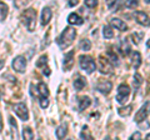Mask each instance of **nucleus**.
Here are the masks:
<instances>
[{
	"instance_id": "72a5a7b5",
	"label": "nucleus",
	"mask_w": 150,
	"mask_h": 140,
	"mask_svg": "<svg viewBox=\"0 0 150 140\" xmlns=\"http://www.w3.org/2000/svg\"><path fill=\"white\" fill-rule=\"evenodd\" d=\"M43 74H44V75H46V76H49L50 75V69L49 68H46V69L44 68L43 69Z\"/></svg>"
},
{
	"instance_id": "2f4dec72",
	"label": "nucleus",
	"mask_w": 150,
	"mask_h": 140,
	"mask_svg": "<svg viewBox=\"0 0 150 140\" xmlns=\"http://www.w3.org/2000/svg\"><path fill=\"white\" fill-rule=\"evenodd\" d=\"M138 5V1H134V0H129V1H125V6L128 8H135Z\"/></svg>"
},
{
	"instance_id": "423d86ee",
	"label": "nucleus",
	"mask_w": 150,
	"mask_h": 140,
	"mask_svg": "<svg viewBox=\"0 0 150 140\" xmlns=\"http://www.w3.org/2000/svg\"><path fill=\"white\" fill-rule=\"evenodd\" d=\"M14 111H15V114L20 118L23 121H26L29 119V111H28V108L24 103H18L14 106Z\"/></svg>"
},
{
	"instance_id": "c756f323",
	"label": "nucleus",
	"mask_w": 150,
	"mask_h": 140,
	"mask_svg": "<svg viewBox=\"0 0 150 140\" xmlns=\"http://www.w3.org/2000/svg\"><path fill=\"white\" fill-rule=\"evenodd\" d=\"M40 106L43 109H46L49 106V99H46V98H40Z\"/></svg>"
},
{
	"instance_id": "473e14b6",
	"label": "nucleus",
	"mask_w": 150,
	"mask_h": 140,
	"mask_svg": "<svg viewBox=\"0 0 150 140\" xmlns=\"http://www.w3.org/2000/svg\"><path fill=\"white\" fill-rule=\"evenodd\" d=\"M130 140H142V134H140L139 132L134 133V134L130 136Z\"/></svg>"
},
{
	"instance_id": "e433bc0d",
	"label": "nucleus",
	"mask_w": 150,
	"mask_h": 140,
	"mask_svg": "<svg viewBox=\"0 0 150 140\" xmlns=\"http://www.w3.org/2000/svg\"><path fill=\"white\" fill-rule=\"evenodd\" d=\"M145 140H150V133L146 135V138H145Z\"/></svg>"
},
{
	"instance_id": "1a4fd4ad",
	"label": "nucleus",
	"mask_w": 150,
	"mask_h": 140,
	"mask_svg": "<svg viewBox=\"0 0 150 140\" xmlns=\"http://www.w3.org/2000/svg\"><path fill=\"white\" fill-rule=\"evenodd\" d=\"M134 16H135V19H137V21L139 23L140 25H143V26H150V18L146 13H144V11H135L134 13Z\"/></svg>"
},
{
	"instance_id": "6e6552de",
	"label": "nucleus",
	"mask_w": 150,
	"mask_h": 140,
	"mask_svg": "<svg viewBox=\"0 0 150 140\" xmlns=\"http://www.w3.org/2000/svg\"><path fill=\"white\" fill-rule=\"evenodd\" d=\"M112 89V84L108 80H99V83L96 84V90L100 91L101 94L108 95Z\"/></svg>"
},
{
	"instance_id": "aec40b11",
	"label": "nucleus",
	"mask_w": 150,
	"mask_h": 140,
	"mask_svg": "<svg viewBox=\"0 0 150 140\" xmlns=\"http://www.w3.org/2000/svg\"><path fill=\"white\" fill-rule=\"evenodd\" d=\"M85 85H86V80H85V78H83V76H79L78 79L74 80V88L76 90H81Z\"/></svg>"
},
{
	"instance_id": "412c9836",
	"label": "nucleus",
	"mask_w": 150,
	"mask_h": 140,
	"mask_svg": "<svg viewBox=\"0 0 150 140\" xmlns=\"http://www.w3.org/2000/svg\"><path fill=\"white\" fill-rule=\"evenodd\" d=\"M23 139L24 140H34V133H33L31 128L24 127V129H23Z\"/></svg>"
},
{
	"instance_id": "2eb2a0df",
	"label": "nucleus",
	"mask_w": 150,
	"mask_h": 140,
	"mask_svg": "<svg viewBox=\"0 0 150 140\" xmlns=\"http://www.w3.org/2000/svg\"><path fill=\"white\" fill-rule=\"evenodd\" d=\"M131 62H133V66L135 69H139L142 65V55L139 51H133L131 53Z\"/></svg>"
},
{
	"instance_id": "0eeeda50",
	"label": "nucleus",
	"mask_w": 150,
	"mask_h": 140,
	"mask_svg": "<svg viewBox=\"0 0 150 140\" xmlns=\"http://www.w3.org/2000/svg\"><path fill=\"white\" fill-rule=\"evenodd\" d=\"M11 66L18 73H24L26 69V59L23 57V55H18V57L13 60Z\"/></svg>"
},
{
	"instance_id": "39448f33",
	"label": "nucleus",
	"mask_w": 150,
	"mask_h": 140,
	"mask_svg": "<svg viewBox=\"0 0 150 140\" xmlns=\"http://www.w3.org/2000/svg\"><path fill=\"white\" fill-rule=\"evenodd\" d=\"M149 114H150V100L145 103V104L142 106V108L138 110V113L135 114V119H134L135 123L140 124L142 121H144L145 119L148 118Z\"/></svg>"
},
{
	"instance_id": "20e7f679",
	"label": "nucleus",
	"mask_w": 150,
	"mask_h": 140,
	"mask_svg": "<svg viewBox=\"0 0 150 140\" xmlns=\"http://www.w3.org/2000/svg\"><path fill=\"white\" fill-rule=\"evenodd\" d=\"M130 95V86L128 84H120L118 86V94H116V101L119 104H125Z\"/></svg>"
},
{
	"instance_id": "f8f14e48",
	"label": "nucleus",
	"mask_w": 150,
	"mask_h": 140,
	"mask_svg": "<svg viewBox=\"0 0 150 140\" xmlns=\"http://www.w3.org/2000/svg\"><path fill=\"white\" fill-rule=\"evenodd\" d=\"M110 26L115 28V29H118L120 31H125L126 29H128V25L125 24V21L119 19V18H112V19L110 20Z\"/></svg>"
},
{
	"instance_id": "4be33fe9",
	"label": "nucleus",
	"mask_w": 150,
	"mask_h": 140,
	"mask_svg": "<svg viewBox=\"0 0 150 140\" xmlns=\"http://www.w3.org/2000/svg\"><path fill=\"white\" fill-rule=\"evenodd\" d=\"M8 5L5 3H1L0 1V21H4L6 19V16H8Z\"/></svg>"
},
{
	"instance_id": "58836bf2",
	"label": "nucleus",
	"mask_w": 150,
	"mask_h": 140,
	"mask_svg": "<svg viewBox=\"0 0 150 140\" xmlns=\"http://www.w3.org/2000/svg\"><path fill=\"white\" fill-rule=\"evenodd\" d=\"M105 140H111V139H110L109 136H108V138H105Z\"/></svg>"
},
{
	"instance_id": "4c0bfd02",
	"label": "nucleus",
	"mask_w": 150,
	"mask_h": 140,
	"mask_svg": "<svg viewBox=\"0 0 150 140\" xmlns=\"http://www.w3.org/2000/svg\"><path fill=\"white\" fill-rule=\"evenodd\" d=\"M146 46H148V48H150V40H148V43H146Z\"/></svg>"
},
{
	"instance_id": "bb28decb",
	"label": "nucleus",
	"mask_w": 150,
	"mask_h": 140,
	"mask_svg": "<svg viewBox=\"0 0 150 140\" xmlns=\"http://www.w3.org/2000/svg\"><path fill=\"white\" fill-rule=\"evenodd\" d=\"M142 84H143V76L140 75L139 73H135V75H134V88L135 89H139V88L142 86Z\"/></svg>"
},
{
	"instance_id": "a211bd4d",
	"label": "nucleus",
	"mask_w": 150,
	"mask_h": 140,
	"mask_svg": "<svg viewBox=\"0 0 150 140\" xmlns=\"http://www.w3.org/2000/svg\"><path fill=\"white\" fill-rule=\"evenodd\" d=\"M106 55H108V58H109L108 60H109V63L112 65V66H114V65H115V66H118V65H119V58H118V55H116L112 50L108 51Z\"/></svg>"
},
{
	"instance_id": "6ab92c4d",
	"label": "nucleus",
	"mask_w": 150,
	"mask_h": 140,
	"mask_svg": "<svg viewBox=\"0 0 150 140\" xmlns=\"http://www.w3.org/2000/svg\"><path fill=\"white\" fill-rule=\"evenodd\" d=\"M67 125H60V127H58V129H56V132H55V134H56V138H58L59 140H63L64 138H65V135H67Z\"/></svg>"
},
{
	"instance_id": "f704fd0d",
	"label": "nucleus",
	"mask_w": 150,
	"mask_h": 140,
	"mask_svg": "<svg viewBox=\"0 0 150 140\" xmlns=\"http://www.w3.org/2000/svg\"><path fill=\"white\" fill-rule=\"evenodd\" d=\"M75 5H78L76 0H70V1H69V6H75Z\"/></svg>"
},
{
	"instance_id": "a878e982",
	"label": "nucleus",
	"mask_w": 150,
	"mask_h": 140,
	"mask_svg": "<svg viewBox=\"0 0 150 140\" xmlns=\"http://www.w3.org/2000/svg\"><path fill=\"white\" fill-rule=\"evenodd\" d=\"M80 49L83 51H89L91 49V43H90V40L89 39H83L80 41Z\"/></svg>"
},
{
	"instance_id": "393cba45",
	"label": "nucleus",
	"mask_w": 150,
	"mask_h": 140,
	"mask_svg": "<svg viewBox=\"0 0 150 140\" xmlns=\"http://www.w3.org/2000/svg\"><path fill=\"white\" fill-rule=\"evenodd\" d=\"M80 139L81 140H94L93 136H91V134H90V132H89L88 127L83 128V132L80 133Z\"/></svg>"
},
{
	"instance_id": "7ed1b4c3",
	"label": "nucleus",
	"mask_w": 150,
	"mask_h": 140,
	"mask_svg": "<svg viewBox=\"0 0 150 140\" xmlns=\"http://www.w3.org/2000/svg\"><path fill=\"white\" fill-rule=\"evenodd\" d=\"M79 63H80V68L83 70H85L88 74H91L93 71H95V69H96L95 60L91 57H89V55H81V57L79 58Z\"/></svg>"
},
{
	"instance_id": "f257e3e1",
	"label": "nucleus",
	"mask_w": 150,
	"mask_h": 140,
	"mask_svg": "<svg viewBox=\"0 0 150 140\" xmlns=\"http://www.w3.org/2000/svg\"><path fill=\"white\" fill-rule=\"evenodd\" d=\"M75 38H76V30L71 26H68V28H65L64 31L62 33V35L58 38L56 43H58V45L62 49H65V48H68L69 45L73 44Z\"/></svg>"
},
{
	"instance_id": "9b49d317",
	"label": "nucleus",
	"mask_w": 150,
	"mask_h": 140,
	"mask_svg": "<svg viewBox=\"0 0 150 140\" xmlns=\"http://www.w3.org/2000/svg\"><path fill=\"white\" fill-rule=\"evenodd\" d=\"M73 65H74V50H71V51H69V53L65 54L63 68H64L65 71H69V70L73 68Z\"/></svg>"
},
{
	"instance_id": "5701e85b",
	"label": "nucleus",
	"mask_w": 150,
	"mask_h": 140,
	"mask_svg": "<svg viewBox=\"0 0 150 140\" xmlns=\"http://www.w3.org/2000/svg\"><path fill=\"white\" fill-rule=\"evenodd\" d=\"M103 35H104L105 39H111L114 36V31H112V28L110 25H105L103 28Z\"/></svg>"
},
{
	"instance_id": "7c9ffc66",
	"label": "nucleus",
	"mask_w": 150,
	"mask_h": 140,
	"mask_svg": "<svg viewBox=\"0 0 150 140\" xmlns=\"http://www.w3.org/2000/svg\"><path fill=\"white\" fill-rule=\"evenodd\" d=\"M85 5L88 8H95L98 5V1H95V0H85Z\"/></svg>"
},
{
	"instance_id": "b1692460",
	"label": "nucleus",
	"mask_w": 150,
	"mask_h": 140,
	"mask_svg": "<svg viewBox=\"0 0 150 140\" xmlns=\"http://www.w3.org/2000/svg\"><path fill=\"white\" fill-rule=\"evenodd\" d=\"M119 49H120V51H121V54H123V55H128L129 51H131L130 50V46H129V44H128V41H126V40L121 41Z\"/></svg>"
},
{
	"instance_id": "f3484780",
	"label": "nucleus",
	"mask_w": 150,
	"mask_h": 140,
	"mask_svg": "<svg viewBox=\"0 0 150 140\" xmlns=\"http://www.w3.org/2000/svg\"><path fill=\"white\" fill-rule=\"evenodd\" d=\"M38 93H39L40 98H46V99H48L49 89H48V86H46L44 83H39V84H38Z\"/></svg>"
},
{
	"instance_id": "4468645a",
	"label": "nucleus",
	"mask_w": 150,
	"mask_h": 140,
	"mask_svg": "<svg viewBox=\"0 0 150 140\" xmlns=\"http://www.w3.org/2000/svg\"><path fill=\"white\" fill-rule=\"evenodd\" d=\"M68 23L69 24H71V25H83V18L79 15V14H75V13H71L70 15L68 16Z\"/></svg>"
},
{
	"instance_id": "f03ea898",
	"label": "nucleus",
	"mask_w": 150,
	"mask_h": 140,
	"mask_svg": "<svg viewBox=\"0 0 150 140\" xmlns=\"http://www.w3.org/2000/svg\"><path fill=\"white\" fill-rule=\"evenodd\" d=\"M21 21L25 24L26 29L29 31H33L35 29V23H36V11L34 9H28L21 14Z\"/></svg>"
},
{
	"instance_id": "c85d7f7f",
	"label": "nucleus",
	"mask_w": 150,
	"mask_h": 140,
	"mask_svg": "<svg viewBox=\"0 0 150 140\" xmlns=\"http://www.w3.org/2000/svg\"><path fill=\"white\" fill-rule=\"evenodd\" d=\"M48 64V57L46 55H41V57L38 59V62H36V68H41V66H44V65Z\"/></svg>"
},
{
	"instance_id": "dca6fc26",
	"label": "nucleus",
	"mask_w": 150,
	"mask_h": 140,
	"mask_svg": "<svg viewBox=\"0 0 150 140\" xmlns=\"http://www.w3.org/2000/svg\"><path fill=\"white\" fill-rule=\"evenodd\" d=\"M91 105V100L89 96H81L79 99V110H85Z\"/></svg>"
},
{
	"instance_id": "ddd939ff",
	"label": "nucleus",
	"mask_w": 150,
	"mask_h": 140,
	"mask_svg": "<svg viewBox=\"0 0 150 140\" xmlns=\"http://www.w3.org/2000/svg\"><path fill=\"white\" fill-rule=\"evenodd\" d=\"M51 16H53V11H51V9L48 8V6L44 8L43 11H41V25L45 26L46 24H49Z\"/></svg>"
},
{
	"instance_id": "9d476101",
	"label": "nucleus",
	"mask_w": 150,
	"mask_h": 140,
	"mask_svg": "<svg viewBox=\"0 0 150 140\" xmlns=\"http://www.w3.org/2000/svg\"><path fill=\"white\" fill-rule=\"evenodd\" d=\"M99 69L103 74H110L112 71V65L109 63L108 59H104L103 57L99 58Z\"/></svg>"
},
{
	"instance_id": "cd10ccee",
	"label": "nucleus",
	"mask_w": 150,
	"mask_h": 140,
	"mask_svg": "<svg viewBox=\"0 0 150 140\" xmlns=\"http://www.w3.org/2000/svg\"><path fill=\"white\" fill-rule=\"evenodd\" d=\"M131 105H128V106H125V108H119L118 109V113L120 116H128L130 114V111H131Z\"/></svg>"
},
{
	"instance_id": "c9c22d12",
	"label": "nucleus",
	"mask_w": 150,
	"mask_h": 140,
	"mask_svg": "<svg viewBox=\"0 0 150 140\" xmlns=\"http://www.w3.org/2000/svg\"><path fill=\"white\" fill-rule=\"evenodd\" d=\"M3 130V119H1V114H0V133Z\"/></svg>"
},
{
	"instance_id": "ea45409f",
	"label": "nucleus",
	"mask_w": 150,
	"mask_h": 140,
	"mask_svg": "<svg viewBox=\"0 0 150 140\" xmlns=\"http://www.w3.org/2000/svg\"><path fill=\"white\" fill-rule=\"evenodd\" d=\"M69 140H71V139H69Z\"/></svg>"
}]
</instances>
